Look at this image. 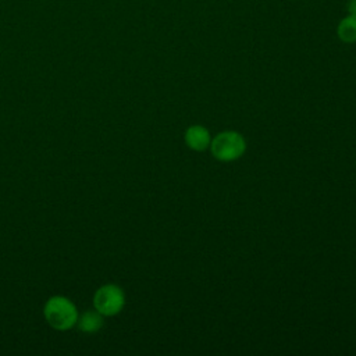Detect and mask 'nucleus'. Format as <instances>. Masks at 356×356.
I'll list each match as a JSON object with an SVG mask.
<instances>
[{"instance_id":"obj_1","label":"nucleus","mask_w":356,"mask_h":356,"mask_svg":"<svg viewBox=\"0 0 356 356\" xmlns=\"http://www.w3.org/2000/svg\"><path fill=\"white\" fill-rule=\"evenodd\" d=\"M43 316L51 328L67 331L76 325L79 313L71 299L63 295H54L46 300Z\"/></svg>"},{"instance_id":"obj_2","label":"nucleus","mask_w":356,"mask_h":356,"mask_svg":"<svg viewBox=\"0 0 356 356\" xmlns=\"http://www.w3.org/2000/svg\"><path fill=\"white\" fill-rule=\"evenodd\" d=\"M210 150L220 161H234L245 153L246 142L236 131H222L211 139Z\"/></svg>"},{"instance_id":"obj_3","label":"nucleus","mask_w":356,"mask_h":356,"mask_svg":"<svg viewBox=\"0 0 356 356\" xmlns=\"http://www.w3.org/2000/svg\"><path fill=\"white\" fill-rule=\"evenodd\" d=\"M125 306V293L117 284H104L93 295V307L104 317L117 316Z\"/></svg>"},{"instance_id":"obj_4","label":"nucleus","mask_w":356,"mask_h":356,"mask_svg":"<svg viewBox=\"0 0 356 356\" xmlns=\"http://www.w3.org/2000/svg\"><path fill=\"white\" fill-rule=\"evenodd\" d=\"M211 136L206 127L203 125H191L185 131V143L189 149L195 152H203L210 147Z\"/></svg>"},{"instance_id":"obj_5","label":"nucleus","mask_w":356,"mask_h":356,"mask_svg":"<svg viewBox=\"0 0 356 356\" xmlns=\"http://www.w3.org/2000/svg\"><path fill=\"white\" fill-rule=\"evenodd\" d=\"M104 325V316L100 314L95 307L82 312L78 316L76 320V325L79 331L85 332V334H95L99 330H102Z\"/></svg>"},{"instance_id":"obj_6","label":"nucleus","mask_w":356,"mask_h":356,"mask_svg":"<svg viewBox=\"0 0 356 356\" xmlns=\"http://www.w3.org/2000/svg\"><path fill=\"white\" fill-rule=\"evenodd\" d=\"M337 33H338V38L345 43L356 42V15L349 14L348 17L341 19Z\"/></svg>"},{"instance_id":"obj_7","label":"nucleus","mask_w":356,"mask_h":356,"mask_svg":"<svg viewBox=\"0 0 356 356\" xmlns=\"http://www.w3.org/2000/svg\"><path fill=\"white\" fill-rule=\"evenodd\" d=\"M348 11H349V14H355L356 15V0H350L348 3Z\"/></svg>"}]
</instances>
